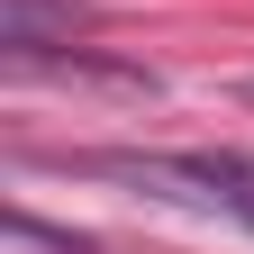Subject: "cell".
<instances>
[{"label":"cell","mask_w":254,"mask_h":254,"mask_svg":"<svg viewBox=\"0 0 254 254\" xmlns=\"http://www.w3.org/2000/svg\"><path fill=\"white\" fill-rule=\"evenodd\" d=\"M91 173L109 182H136L154 200H190V209H218L254 227V154H91Z\"/></svg>","instance_id":"1"}]
</instances>
